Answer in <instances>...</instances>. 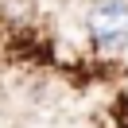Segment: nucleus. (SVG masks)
Segmentation results:
<instances>
[{"instance_id":"1","label":"nucleus","mask_w":128,"mask_h":128,"mask_svg":"<svg viewBox=\"0 0 128 128\" xmlns=\"http://www.w3.org/2000/svg\"><path fill=\"white\" fill-rule=\"evenodd\" d=\"M86 39L101 54H116L128 47V0H89Z\"/></svg>"},{"instance_id":"2","label":"nucleus","mask_w":128,"mask_h":128,"mask_svg":"<svg viewBox=\"0 0 128 128\" xmlns=\"http://www.w3.org/2000/svg\"><path fill=\"white\" fill-rule=\"evenodd\" d=\"M0 16H4V24L24 27V24L35 20V0H4L0 4Z\"/></svg>"}]
</instances>
